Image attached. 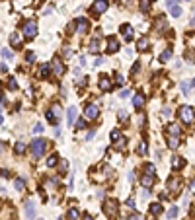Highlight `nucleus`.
<instances>
[{
	"label": "nucleus",
	"instance_id": "nucleus-56",
	"mask_svg": "<svg viewBox=\"0 0 195 220\" xmlns=\"http://www.w3.org/2000/svg\"><path fill=\"white\" fill-rule=\"evenodd\" d=\"M2 121H4V119H2V115H0V125H2Z\"/></svg>",
	"mask_w": 195,
	"mask_h": 220
},
{
	"label": "nucleus",
	"instance_id": "nucleus-18",
	"mask_svg": "<svg viewBox=\"0 0 195 220\" xmlns=\"http://www.w3.org/2000/svg\"><path fill=\"white\" fill-rule=\"evenodd\" d=\"M183 166H186V160H183V158H180V156H174L172 158V168L174 170H180V168H183Z\"/></svg>",
	"mask_w": 195,
	"mask_h": 220
},
{
	"label": "nucleus",
	"instance_id": "nucleus-26",
	"mask_svg": "<svg viewBox=\"0 0 195 220\" xmlns=\"http://www.w3.org/2000/svg\"><path fill=\"white\" fill-rule=\"evenodd\" d=\"M150 212L154 214V216H158V214H162V207L158 205V203H152L150 205Z\"/></svg>",
	"mask_w": 195,
	"mask_h": 220
},
{
	"label": "nucleus",
	"instance_id": "nucleus-39",
	"mask_svg": "<svg viewBox=\"0 0 195 220\" xmlns=\"http://www.w3.org/2000/svg\"><path fill=\"white\" fill-rule=\"evenodd\" d=\"M139 152L143 154V156L146 154V142H141V144H139Z\"/></svg>",
	"mask_w": 195,
	"mask_h": 220
},
{
	"label": "nucleus",
	"instance_id": "nucleus-44",
	"mask_svg": "<svg viewBox=\"0 0 195 220\" xmlns=\"http://www.w3.org/2000/svg\"><path fill=\"white\" fill-rule=\"evenodd\" d=\"M170 113H172V111L168 109V107H164V111H162V117H164V119H168V117H170Z\"/></svg>",
	"mask_w": 195,
	"mask_h": 220
},
{
	"label": "nucleus",
	"instance_id": "nucleus-17",
	"mask_svg": "<svg viewBox=\"0 0 195 220\" xmlns=\"http://www.w3.org/2000/svg\"><path fill=\"white\" fill-rule=\"evenodd\" d=\"M76 25H78V33H86L88 31V21L84 18H78L76 20Z\"/></svg>",
	"mask_w": 195,
	"mask_h": 220
},
{
	"label": "nucleus",
	"instance_id": "nucleus-8",
	"mask_svg": "<svg viewBox=\"0 0 195 220\" xmlns=\"http://www.w3.org/2000/svg\"><path fill=\"white\" fill-rule=\"evenodd\" d=\"M51 68L55 70L57 76H62V74H65V64H62V61H61V58H57V57L51 61Z\"/></svg>",
	"mask_w": 195,
	"mask_h": 220
},
{
	"label": "nucleus",
	"instance_id": "nucleus-21",
	"mask_svg": "<svg viewBox=\"0 0 195 220\" xmlns=\"http://www.w3.org/2000/svg\"><path fill=\"white\" fill-rule=\"evenodd\" d=\"M168 146H170L172 150H176L178 146H180V140H178V136H168Z\"/></svg>",
	"mask_w": 195,
	"mask_h": 220
},
{
	"label": "nucleus",
	"instance_id": "nucleus-28",
	"mask_svg": "<svg viewBox=\"0 0 195 220\" xmlns=\"http://www.w3.org/2000/svg\"><path fill=\"white\" fill-rule=\"evenodd\" d=\"M49 66H47V64H43V66H41L39 68V74H41V78H47V76H49Z\"/></svg>",
	"mask_w": 195,
	"mask_h": 220
},
{
	"label": "nucleus",
	"instance_id": "nucleus-7",
	"mask_svg": "<svg viewBox=\"0 0 195 220\" xmlns=\"http://www.w3.org/2000/svg\"><path fill=\"white\" fill-rule=\"evenodd\" d=\"M98 115H99V109H98L96 103H88L84 107V117H86V119L94 121V119H98Z\"/></svg>",
	"mask_w": 195,
	"mask_h": 220
},
{
	"label": "nucleus",
	"instance_id": "nucleus-53",
	"mask_svg": "<svg viewBox=\"0 0 195 220\" xmlns=\"http://www.w3.org/2000/svg\"><path fill=\"white\" fill-rule=\"evenodd\" d=\"M82 220H92V216H88V214H84V218Z\"/></svg>",
	"mask_w": 195,
	"mask_h": 220
},
{
	"label": "nucleus",
	"instance_id": "nucleus-47",
	"mask_svg": "<svg viewBox=\"0 0 195 220\" xmlns=\"http://www.w3.org/2000/svg\"><path fill=\"white\" fill-rule=\"evenodd\" d=\"M127 207L129 208H135V201L133 199H127Z\"/></svg>",
	"mask_w": 195,
	"mask_h": 220
},
{
	"label": "nucleus",
	"instance_id": "nucleus-36",
	"mask_svg": "<svg viewBox=\"0 0 195 220\" xmlns=\"http://www.w3.org/2000/svg\"><path fill=\"white\" fill-rule=\"evenodd\" d=\"M2 57L10 61V58H14V53H12V51H8V49H4V51H2Z\"/></svg>",
	"mask_w": 195,
	"mask_h": 220
},
{
	"label": "nucleus",
	"instance_id": "nucleus-3",
	"mask_svg": "<svg viewBox=\"0 0 195 220\" xmlns=\"http://www.w3.org/2000/svg\"><path fill=\"white\" fill-rule=\"evenodd\" d=\"M103 212H105V216L107 218H111V220H115L119 216V208H117V203H115L113 199H107L103 203Z\"/></svg>",
	"mask_w": 195,
	"mask_h": 220
},
{
	"label": "nucleus",
	"instance_id": "nucleus-27",
	"mask_svg": "<svg viewBox=\"0 0 195 220\" xmlns=\"http://www.w3.org/2000/svg\"><path fill=\"white\" fill-rule=\"evenodd\" d=\"M90 51H92V53H99V39H92V43H90Z\"/></svg>",
	"mask_w": 195,
	"mask_h": 220
},
{
	"label": "nucleus",
	"instance_id": "nucleus-40",
	"mask_svg": "<svg viewBox=\"0 0 195 220\" xmlns=\"http://www.w3.org/2000/svg\"><path fill=\"white\" fill-rule=\"evenodd\" d=\"M182 92L186 94V95L189 94V84H187V82H182Z\"/></svg>",
	"mask_w": 195,
	"mask_h": 220
},
{
	"label": "nucleus",
	"instance_id": "nucleus-49",
	"mask_svg": "<svg viewBox=\"0 0 195 220\" xmlns=\"http://www.w3.org/2000/svg\"><path fill=\"white\" fill-rule=\"evenodd\" d=\"M115 80H117V84H123V82H125V80H123V76H121V74H117V78H115Z\"/></svg>",
	"mask_w": 195,
	"mask_h": 220
},
{
	"label": "nucleus",
	"instance_id": "nucleus-16",
	"mask_svg": "<svg viewBox=\"0 0 195 220\" xmlns=\"http://www.w3.org/2000/svg\"><path fill=\"white\" fill-rule=\"evenodd\" d=\"M66 121H68V125H74L76 123V107H70V109H68V113H66Z\"/></svg>",
	"mask_w": 195,
	"mask_h": 220
},
{
	"label": "nucleus",
	"instance_id": "nucleus-45",
	"mask_svg": "<svg viewBox=\"0 0 195 220\" xmlns=\"http://www.w3.org/2000/svg\"><path fill=\"white\" fill-rule=\"evenodd\" d=\"M25 58H28V62H33V61H35V55H33V53H28Z\"/></svg>",
	"mask_w": 195,
	"mask_h": 220
},
{
	"label": "nucleus",
	"instance_id": "nucleus-20",
	"mask_svg": "<svg viewBox=\"0 0 195 220\" xmlns=\"http://www.w3.org/2000/svg\"><path fill=\"white\" fill-rule=\"evenodd\" d=\"M10 43H12L14 49H18V47L22 45V39H20V35H18V33H12V35H10Z\"/></svg>",
	"mask_w": 195,
	"mask_h": 220
},
{
	"label": "nucleus",
	"instance_id": "nucleus-35",
	"mask_svg": "<svg viewBox=\"0 0 195 220\" xmlns=\"http://www.w3.org/2000/svg\"><path fill=\"white\" fill-rule=\"evenodd\" d=\"M127 220H144V218H143V214H139V212H133V214H131V216H129Z\"/></svg>",
	"mask_w": 195,
	"mask_h": 220
},
{
	"label": "nucleus",
	"instance_id": "nucleus-29",
	"mask_svg": "<svg viewBox=\"0 0 195 220\" xmlns=\"http://www.w3.org/2000/svg\"><path fill=\"white\" fill-rule=\"evenodd\" d=\"M24 185H25V181H24L22 177H18V179L14 181V187H16L18 191H22V189H24Z\"/></svg>",
	"mask_w": 195,
	"mask_h": 220
},
{
	"label": "nucleus",
	"instance_id": "nucleus-51",
	"mask_svg": "<svg viewBox=\"0 0 195 220\" xmlns=\"http://www.w3.org/2000/svg\"><path fill=\"white\" fill-rule=\"evenodd\" d=\"M62 53H65V55H66V57H68V55H72V51H70V49H68V47H65V51H62Z\"/></svg>",
	"mask_w": 195,
	"mask_h": 220
},
{
	"label": "nucleus",
	"instance_id": "nucleus-22",
	"mask_svg": "<svg viewBox=\"0 0 195 220\" xmlns=\"http://www.w3.org/2000/svg\"><path fill=\"white\" fill-rule=\"evenodd\" d=\"M168 135L170 136H180V127L178 125H170L168 127Z\"/></svg>",
	"mask_w": 195,
	"mask_h": 220
},
{
	"label": "nucleus",
	"instance_id": "nucleus-43",
	"mask_svg": "<svg viewBox=\"0 0 195 220\" xmlns=\"http://www.w3.org/2000/svg\"><path fill=\"white\" fill-rule=\"evenodd\" d=\"M139 68H141V62H135V66L131 68V74H137V72H139Z\"/></svg>",
	"mask_w": 195,
	"mask_h": 220
},
{
	"label": "nucleus",
	"instance_id": "nucleus-37",
	"mask_svg": "<svg viewBox=\"0 0 195 220\" xmlns=\"http://www.w3.org/2000/svg\"><path fill=\"white\" fill-rule=\"evenodd\" d=\"M74 125H76V129H80V131H82V129H86V121H84V119H78Z\"/></svg>",
	"mask_w": 195,
	"mask_h": 220
},
{
	"label": "nucleus",
	"instance_id": "nucleus-25",
	"mask_svg": "<svg viewBox=\"0 0 195 220\" xmlns=\"http://www.w3.org/2000/svg\"><path fill=\"white\" fill-rule=\"evenodd\" d=\"M150 2H152V0H141V4H139V6H141V12H148V10H150Z\"/></svg>",
	"mask_w": 195,
	"mask_h": 220
},
{
	"label": "nucleus",
	"instance_id": "nucleus-46",
	"mask_svg": "<svg viewBox=\"0 0 195 220\" xmlns=\"http://www.w3.org/2000/svg\"><path fill=\"white\" fill-rule=\"evenodd\" d=\"M105 61H103V58H96V62H94V66H102V64H103Z\"/></svg>",
	"mask_w": 195,
	"mask_h": 220
},
{
	"label": "nucleus",
	"instance_id": "nucleus-32",
	"mask_svg": "<svg viewBox=\"0 0 195 220\" xmlns=\"http://www.w3.org/2000/svg\"><path fill=\"white\" fill-rule=\"evenodd\" d=\"M47 119H49L51 123H55V125H59V119H57V117H55V115H53V113H51V111H47Z\"/></svg>",
	"mask_w": 195,
	"mask_h": 220
},
{
	"label": "nucleus",
	"instance_id": "nucleus-48",
	"mask_svg": "<svg viewBox=\"0 0 195 220\" xmlns=\"http://www.w3.org/2000/svg\"><path fill=\"white\" fill-rule=\"evenodd\" d=\"M0 175H2V177H8L10 171H8V170H2V171H0Z\"/></svg>",
	"mask_w": 195,
	"mask_h": 220
},
{
	"label": "nucleus",
	"instance_id": "nucleus-38",
	"mask_svg": "<svg viewBox=\"0 0 195 220\" xmlns=\"http://www.w3.org/2000/svg\"><path fill=\"white\" fill-rule=\"evenodd\" d=\"M8 88H10V90H18V84H16V80H14V78H10V82H8Z\"/></svg>",
	"mask_w": 195,
	"mask_h": 220
},
{
	"label": "nucleus",
	"instance_id": "nucleus-30",
	"mask_svg": "<svg viewBox=\"0 0 195 220\" xmlns=\"http://www.w3.org/2000/svg\"><path fill=\"white\" fill-rule=\"evenodd\" d=\"M170 57H172V51H170V49H166V51L160 55V61H162V62H166V61H170Z\"/></svg>",
	"mask_w": 195,
	"mask_h": 220
},
{
	"label": "nucleus",
	"instance_id": "nucleus-50",
	"mask_svg": "<svg viewBox=\"0 0 195 220\" xmlns=\"http://www.w3.org/2000/svg\"><path fill=\"white\" fill-rule=\"evenodd\" d=\"M61 171H62V173L66 171V162H61Z\"/></svg>",
	"mask_w": 195,
	"mask_h": 220
},
{
	"label": "nucleus",
	"instance_id": "nucleus-13",
	"mask_svg": "<svg viewBox=\"0 0 195 220\" xmlns=\"http://www.w3.org/2000/svg\"><path fill=\"white\" fill-rule=\"evenodd\" d=\"M133 105H135V109H143V105H144V94L143 92H139L133 98Z\"/></svg>",
	"mask_w": 195,
	"mask_h": 220
},
{
	"label": "nucleus",
	"instance_id": "nucleus-10",
	"mask_svg": "<svg viewBox=\"0 0 195 220\" xmlns=\"http://www.w3.org/2000/svg\"><path fill=\"white\" fill-rule=\"evenodd\" d=\"M25 218L28 220H33L35 218V205H33V201H25Z\"/></svg>",
	"mask_w": 195,
	"mask_h": 220
},
{
	"label": "nucleus",
	"instance_id": "nucleus-5",
	"mask_svg": "<svg viewBox=\"0 0 195 220\" xmlns=\"http://www.w3.org/2000/svg\"><path fill=\"white\" fill-rule=\"evenodd\" d=\"M35 33H37V24H35L33 20L25 21V24H24V37H25V39H33Z\"/></svg>",
	"mask_w": 195,
	"mask_h": 220
},
{
	"label": "nucleus",
	"instance_id": "nucleus-14",
	"mask_svg": "<svg viewBox=\"0 0 195 220\" xmlns=\"http://www.w3.org/2000/svg\"><path fill=\"white\" fill-rule=\"evenodd\" d=\"M99 90H103V92H109V90H111V82H109L107 76L99 78Z\"/></svg>",
	"mask_w": 195,
	"mask_h": 220
},
{
	"label": "nucleus",
	"instance_id": "nucleus-55",
	"mask_svg": "<svg viewBox=\"0 0 195 220\" xmlns=\"http://www.w3.org/2000/svg\"><path fill=\"white\" fill-rule=\"evenodd\" d=\"M191 25H195V18H193V20H191Z\"/></svg>",
	"mask_w": 195,
	"mask_h": 220
},
{
	"label": "nucleus",
	"instance_id": "nucleus-54",
	"mask_svg": "<svg viewBox=\"0 0 195 220\" xmlns=\"http://www.w3.org/2000/svg\"><path fill=\"white\" fill-rule=\"evenodd\" d=\"M191 86H193V88H195V80H191Z\"/></svg>",
	"mask_w": 195,
	"mask_h": 220
},
{
	"label": "nucleus",
	"instance_id": "nucleus-19",
	"mask_svg": "<svg viewBox=\"0 0 195 220\" xmlns=\"http://www.w3.org/2000/svg\"><path fill=\"white\" fill-rule=\"evenodd\" d=\"M131 31H133V28H131L129 24H123V25H121V33L125 35V39H127V41H131Z\"/></svg>",
	"mask_w": 195,
	"mask_h": 220
},
{
	"label": "nucleus",
	"instance_id": "nucleus-9",
	"mask_svg": "<svg viewBox=\"0 0 195 220\" xmlns=\"http://www.w3.org/2000/svg\"><path fill=\"white\" fill-rule=\"evenodd\" d=\"M107 6H109L107 0H96V4L92 6V14H102L107 10Z\"/></svg>",
	"mask_w": 195,
	"mask_h": 220
},
{
	"label": "nucleus",
	"instance_id": "nucleus-11",
	"mask_svg": "<svg viewBox=\"0 0 195 220\" xmlns=\"http://www.w3.org/2000/svg\"><path fill=\"white\" fill-rule=\"evenodd\" d=\"M166 6L170 8V12H172L174 18H180V16H182V8L176 4V0H168V2H166Z\"/></svg>",
	"mask_w": 195,
	"mask_h": 220
},
{
	"label": "nucleus",
	"instance_id": "nucleus-23",
	"mask_svg": "<svg viewBox=\"0 0 195 220\" xmlns=\"http://www.w3.org/2000/svg\"><path fill=\"white\" fill-rule=\"evenodd\" d=\"M57 164H59V156H57V154H51V156L47 158V166L53 168V166H57Z\"/></svg>",
	"mask_w": 195,
	"mask_h": 220
},
{
	"label": "nucleus",
	"instance_id": "nucleus-24",
	"mask_svg": "<svg viewBox=\"0 0 195 220\" xmlns=\"http://www.w3.org/2000/svg\"><path fill=\"white\" fill-rule=\"evenodd\" d=\"M25 148H28V146H25V142L24 140H20V142H16V154H24L25 152Z\"/></svg>",
	"mask_w": 195,
	"mask_h": 220
},
{
	"label": "nucleus",
	"instance_id": "nucleus-41",
	"mask_svg": "<svg viewBox=\"0 0 195 220\" xmlns=\"http://www.w3.org/2000/svg\"><path fill=\"white\" fill-rule=\"evenodd\" d=\"M127 117H129V115H127V111H123V109L119 111V119H121V121H127Z\"/></svg>",
	"mask_w": 195,
	"mask_h": 220
},
{
	"label": "nucleus",
	"instance_id": "nucleus-15",
	"mask_svg": "<svg viewBox=\"0 0 195 220\" xmlns=\"http://www.w3.org/2000/svg\"><path fill=\"white\" fill-rule=\"evenodd\" d=\"M146 49H148V37H141V39L137 41V51L143 53V51H146Z\"/></svg>",
	"mask_w": 195,
	"mask_h": 220
},
{
	"label": "nucleus",
	"instance_id": "nucleus-2",
	"mask_svg": "<svg viewBox=\"0 0 195 220\" xmlns=\"http://www.w3.org/2000/svg\"><path fill=\"white\" fill-rule=\"evenodd\" d=\"M45 148H47V140H43V138L31 140V154H33V158H41L45 154Z\"/></svg>",
	"mask_w": 195,
	"mask_h": 220
},
{
	"label": "nucleus",
	"instance_id": "nucleus-6",
	"mask_svg": "<svg viewBox=\"0 0 195 220\" xmlns=\"http://www.w3.org/2000/svg\"><path fill=\"white\" fill-rule=\"evenodd\" d=\"M168 191H170L172 195H180V193H182V179L176 177V175L170 177V179H168Z\"/></svg>",
	"mask_w": 195,
	"mask_h": 220
},
{
	"label": "nucleus",
	"instance_id": "nucleus-1",
	"mask_svg": "<svg viewBox=\"0 0 195 220\" xmlns=\"http://www.w3.org/2000/svg\"><path fill=\"white\" fill-rule=\"evenodd\" d=\"M178 115H180V121L186 123V125H193L195 123V111H193V107H189V105L180 107Z\"/></svg>",
	"mask_w": 195,
	"mask_h": 220
},
{
	"label": "nucleus",
	"instance_id": "nucleus-52",
	"mask_svg": "<svg viewBox=\"0 0 195 220\" xmlns=\"http://www.w3.org/2000/svg\"><path fill=\"white\" fill-rule=\"evenodd\" d=\"M189 187H191V191H193V195H195V179L191 181V185H189Z\"/></svg>",
	"mask_w": 195,
	"mask_h": 220
},
{
	"label": "nucleus",
	"instance_id": "nucleus-31",
	"mask_svg": "<svg viewBox=\"0 0 195 220\" xmlns=\"http://www.w3.org/2000/svg\"><path fill=\"white\" fill-rule=\"evenodd\" d=\"M121 138H123V136H121V132H119V131H111V140H113V142L121 140Z\"/></svg>",
	"mask_w": 195,
	"mask_h": 220
},
{
	"label": "nucleus",
	"instance_id": "nucleus-34",
	"mask_svg": "<svg viewBox=\"0 0 195 220\" xmlns=\"http://www.w3.org/2000/svg\"><path fill=\"white\" fill-rule=\"evenodd\" d=\"M68 218H72V220L78 218V211H76V208H70V211H68Z\"/></svg>",
	"mask_w": 195,
	"mask_h": 220
},
{
	"label": "nucleus",
	"instance_id": "nucleus-33",
	"mask_svg": "<svg viewBox=\"0 0 195 220\" xmlns=\"http://www.w3.org/2000/svg\"><path fill=\"white\" fill-rule=\"evenodd\" d=\"M178 216V208L176 207H172L170 211H168V218H176Z\"/></svg>",
	"mask_w": 195,
	"mask_h": 220
},
{
	"label": "nucleus",
	"instance_id": "nucleus-12",
	"mask_svg": "<svg viewBox=\"0 0 195 220\" xmlns=\"http://www.w3.org/2000/svg\"><path fill=\"white\" fill-rule=\"evenodd\" d=\"M119 49V41H117V37H107V53H117Z\"/></svg>",
	"mask_w": 195,
	"mask_h": 220
},
{
	"label": "nucleus",
	"instance_id": "nucleus-4",
	"mask_svg": "<svg viewBox=\"0 0 195 220\" xmlns=\"http://www.w3.org/2000/svg\"><path fill=\"white\" fill-rule=\"evenodd\" d=\"M144 171H146V173L143 175V179H141V183H143V187H152V183H154V166H152V164H148V166H146V168H144Z\"/></svg>",
	"mask_w": 195,
	"mask_h": 220
},
{
	"label": "nucleus",
	"instance_id": "nucleus-42",
	"mask_svg": "<svg viewBox=\"0 0 195 220\" xmlns=\"http://www.w3.org/2000/svg\"><path fill=\"white\" fill-rule=\"evenodd\" d=\"M33 132H35V135H41V132H43V127H41V125H35V127H33Z\"/></svg>",
	"mask_w": 195,
	"mask_h": 220
}]
</instances>
